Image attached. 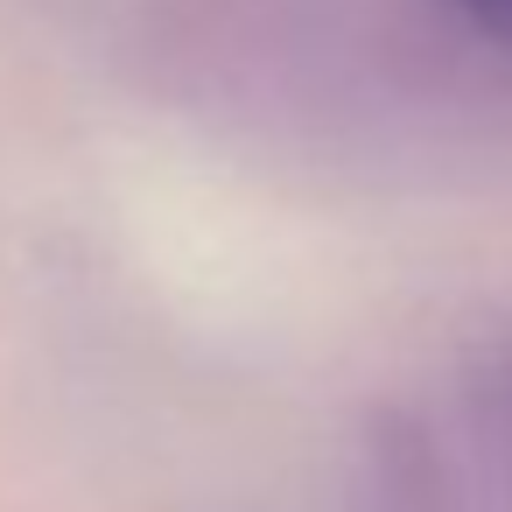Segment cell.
<instances>
[{"mask_svg":"<svg viewBox=\"0 0 512 512\" xmlns=\"http://www.w3.org/2000/svg\"><path fill=\"white\" fill-rule=\"evenodd\" d=\"M365 512H442V463L421 428L386 421L372 435V470H365Z\"/></svg>","mask_w":512,"mask_h":512,"instance_id":"cell-1","label":"cell"},{"mask_svg":"<svg viewBox=\"0 0 512 512\" xmlns=\"http://www.w3.org/2000/svg\"><path fill=\"white\" fill-rule=\"evenodd\" d=\"M463 414H470V428L484 435V449L512 470V337H498V344L470 365Z\"/></svg>","mask_w":512,"mask_h":512,"instance_id":"cell-2","label":"cell"},{"mask_svg":"<svg viewBox=\"0 0 512 512\" xmlns=\"http://www.w3.org/2000/svg\"><path fill=\"white\" fill-rule=\"evenodd\" d=\"M449 8L484 36V43H498V50H512V0H449Z\"/></svg>","mask_w":512,"mask_h":512,"instance_id":"cell-3","label":"cell"}]
</instances>
